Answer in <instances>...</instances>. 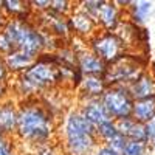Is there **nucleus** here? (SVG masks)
<instances>
[{"label":"nucleus","instance_id":"nucleus-16","mask_svg":"<svg viewBox=\"0 0 155 155\" xmlns=\"http://www.w3.org/2000/svg\"><path fill=\"white\" fill-rule=\"evenodd\" d=\"M30 2H20V0H2V11H5L8 17L12 20H28L31 14Z\"/></svg>","mask_w":155,"mask_h":155},{"label":"nucleus","instance_id":"nucleus-1","mask_svg":"<svg viewBox=\"0 0 155 155\" xmlns=\"http://www.w3.org/2000/svg\"><path fill=\"white\" fill-rule=\"evenodd\" d=\"M53 132L50 113L37 102H27L19 109L17 134L33 143H45Z\"/></svg>","mask_w":155,"mask_h":155},{"label":"nucleus","instance_id":"nucleus-21","mask_svg":"<svg viewBox=\"0 0 155 155\" xmlns=\"http://www.w3.org/2000/svg\"><path fill=\"white\" fill-rule=\"evenodd\" d=\"M127 138L124 137V135H121V134H118V135H115L112 140H109L107 143L104 144V146H107V147H110L112 150H115L116 153H123V150H124V147H126V144H127Z\"/></svg>","mask_w":155,"mask_h":155},{"label":"nucleus","instance_id":"nucleus-19","mask_svg":"<svg viewBox=\"0 0 155 155\" xmlns=\"http://www.w3.org/2000/svg\"><path fill=\"white\" fill-rule=\"evenodd\" d=\"M152 8V2H132V5L129 6V19L135 25H143L149 19Z\"/></svg>","mask_w":155,"mask_h":155},{"label":"nucleus","instance_id":"nucleus-25","mask_svg":"<svg viewBox=\"0 0 155 155\" xmlns=\"http://www.w3.org/2000/svg\"><path fill=\"white\" fill-rule=\"evenodd\" d=\"M0 155H12L11 143L5 138L3 134H0Z\"/></svg>","mask_w":155,"mask_h":155},{"label":"nucleus","instance_id":"nucleus-18","mask_svg":"<svg viewBox=\"0 0 155 155\" xmlns=\"http://www.w3.org/2000/svg\"><path fill=\"white\" fill-rule=\"evenodd\" d=\"M19 123V110H16L11 104L0 106V132L3 135L17 130Z\"/></svg>","mask_w":155,"mask_h":155},{"label":"nucleus","instance_id":"nucleus-7","mask_svg":"<svg viewBox=\"0 0 155 155\" xmlns=\"http://www.w3.org/2000/svg\"><path fill=\"white\" fill-rule=\"evenodd\" d=\"M76 65L84 76H104L107 71V64L93 51H76Z\"/></svg>","mask_w":155,"mask_h":155},{"label":"nucleus","instance_id":"nucleus-33","mask_svg":"<svg viewBox=\"0 0 155 155\" xmlns=\"http://www.w3.org/2000/svg\"><path fill=\"white\" fill-rule=\"evenodd\" d=\"M150 141H152V143H153V146H155V135H153V138H152Z\"/></svg>","mask_w":155,"mask_h":155},{"label":"nucleus","instance_id":"nucleus-17","mask_svg":"<svg viewBox=\"0 0 155 155\" xmlns=\"http://www.w3.org/2000/svg\"><path fill=\"white\" fill-rule=\"evenodd\" d=\"M132 118L143 124H147L150 120H153L155 118V96L135 101Z\"/></svg>","mask_w":155,"mask_h":155},{"label":"nucleus","instance_id":"nucleus-13","mask_svg":"<svg viewBox=\"0 0 155 155\" xmlns=\"http://www.w3.org/2000/svg\"><path fill=\"white\" fill-rule=\"evenodd\" d=\"M70 22H71V28L76 34L79 36H88L92 34L96 27H98V22L88 14V12H85L84 9L78 8L76 11H73V14L70 17Z\"/></svg>","mask_w":155,"mask_h":155},{"label":"nucleus","instance_id":"nucleus-30","mask_svg":"<svg viewBox=\"0 0 155 155\" xmlns=\"http://www.w3.org/2000/svg\"><path fill=\"white\" fill-rule=\"evenodd\" d=\"M0 9H2V8H0ZM6 22H8V20H5V16L2 14V11H0V31L3 30V27L6 25Z\"/></svg>","mask_w":155,"mask_h":155},{"label":"nucleus","instance_id":"nucleus-24","mask_svg":"<svg viewBox=\"0 0 155 155\" xmlns=\"http://www.w3.org/2000/svg\"><path fill=\"white\" fill-rule=\"evenodd\" d=\"M14 50V45L11 44V41L8 39V36L3 33V31H0V54H9L11 51Z\"/></svg>","mask_w":155,"mask_h":155},{"label":"nucleus","instance_id":"nucleus-29","mask_svg":"<svg viewBox=\"0 0 155 155\" xmlns=\"http://www.w3.org/2000/svg\"><path fill=\"white\" fill-rule=\"evenodd\" d=\"M96 155H120V153H116L115 150H112V149L107 147V146H101V147L96 150Z\"/></svg>","mask_w":155,"mask_h":155},{"label":"nucleus","instance_id":"nucleus-9","mask_svg":"<svg viewBox=\"0 0 155 155\" xmlns=\"http://www.w3.org/2000/svg\"><path fill=\"white\" fill-rule=\"evenodd\" d=\"M116 129L121 135H124L129 141H138V143H149V135L146 130V124L138 123L137 120L130 118H123L115 121Z\"/></svg>","mask_w":155,"mask_h":155},{"label":"nucleus","instance_id":"nucleus-28","mask_svg":"<svg viewBox=\"0 0 155 155\" xmlns=\"http://www.w3.org/2000/svg\"><path fill=\"white\" fill-rule=\"evenodd\" d=\"M146 130H147V135H149V141L153 138V135H155V118L153 120H150L147 124H146Z\"/></svg>","mask_w":155,"mask_h":155},{"label":"nucleus","instance_id":"nucleus-32","mask_svg":"<svg viewBox=\"0 0 155 155\" xmlns=\"http://www.w3.org/2000/svg\"><path fill=\"white\" fill-rule=\"evenodd\" d=\"M3 93H5V85H3V84H0V98L3 96Z\"/></svg>","mask_w":155,"mask_h":155},{"label":"nucleus","instance_id":"nucleus-22","mask_svg":"<svg viewBox=\"0 0 155 155\" xmlns=\"http://www.w3.org/2000/svg\"><path fill=\"white\" fill-rule=\"evenodd\" d=\"M146 144L138 143V141H127V144L123 150L121 155H144Z\"/></svg>","mask_w":155,"mask_h":155},{"label":"nucleus","instance_id":"nucleus-15","mask_svg":"<svg viewBox=\"0 0 155 155\" xmlns=\"http://www.w3.org/2000/svg\"><path fill=\"white\" fill-rule=\"evenodd\" d=\"M81 88H82L84 96H87V101L101 99V96L107 90V82L104 79V76H84V79L81 82Z\"/></svg>","mask_w":155,"mask_h":155},{"label":"nucleus","instance_id":"nucleus-5","mask_svg":"<svg viewBox=\"0 0 155 155\" xmlns=\"http://www.w3.org/2000/svg\"><path fill=\"white\" fill-rule=\"evenodd\" d=\"M143 74L140 70V64L137 58H132L129 54H123L115 62L107 65V71L104 74V79L109 85H130L134 81Z\"/></svg>","mask_w":155,"mask_h":155},{"label":"nucleus","instance_id":"nucleus-20","mask_svg":"<svg viewBox=\"0 0 155 155\" xmlns=\"http://www.w3.org/2000/svg\"><path fill=\"white\" fill-rule=\"evenodd\" d=\"M96 134L102 140V143L106 144L109 140H112L115 135H118L120 132H118V129H116V123L115 121H107V123L96 127Z\"/></svg>","mask_w":155,"mask_h":155},{"label":"nucleus","instance_id":"nucleus-2","mask_svg":"<svg viewBox=\"0 0 155 155\" xmlns=\"http://www.w3.org/2000/svg\"><path fill=\"white\" fill-rule=\"evenodd\" d=\"M14 50H22L34 58L42 56L44 50L47 48V34L28 22V20H12L9 19L2 30Z\"/></svg>","mask_w":155,"mask_h":155},{"label":"nucleus","instance_id":"nucleus-27","mask_svg":"<svg viewBox=\"0 0 155 155\" xmlns=\"http://www.w3.org/2000/svg\"><path fill=\"white\" fill-rule=\"evenodd\" d=\"M6 76H8V67L3 61V56H0V84L6 81Z\"/></svg>","mask_w":155,"mask_h":155},{"label":"nucleus","instance_id":"nucleus-3","mask_svg":"<svg viewBox=\"0 0 155 155\" xmlns=\"http://www.w3.org/2000/svg\"><path fill=\"white\" fill-rule=\"evenodd\" d=\"M65 138L67 147L73 155H85L98 141L96 127L88 123L81 112H73L65 123Z\"/></svg>","mask_w":155,"mask_h":155},{"label":"nucleus","instance_id":"nucleus-26","mask_svg":"<svg viewBox=\"0 0 155 155\" xmlns=\"http://www.w3.org/2000/svg\"><path fill=\"white\" fill-rule=\"evenodd\" d=\"M31 8H37L41 12L47 11L51 8V0H33V2H30Z\"/></svg>","mask_w":155,"mask_h":155},{"label":"nucleus","instance_id":"nucleus-12","mask_svg":"<svg viewBox=\"0 0 155 155\" xmlns=\"http://www.w3.org/2000/svg\"><path fill=\"white\" fill-rule=\"evenodd\" d=\"M3 61L8 67V71H22L25 73L30 67L34 65V62L37 61V58L25 53L22 50H12L9 54L3 56Z\"/></svg>","mask_w":155,"mask_h":155},{"label":"nucleus","instance_id":"nucleus-14","mask_svg":"<svg viewBox=\"0 0 155 155\" xmlns=\"http://www.w3.org/2000/svg\"><path fill=\"white\" fill-rule=\"evenodd\" d=\"M127 88L130 92L134 101L150 98V96H155V79L150 74L143 73L137 81H134L130 85H127Z\"/></svg>","mask_w":155,"mask_h":155},{"label":"nucleus","instance_id":"nucleus-8","mask_svg":"<svg viewBox=\"0 0 155 155\" xmlns=\"http://www.w3.org/2000/svg\"><path fill=\"white\" fill-rule=\"evenodd\" d=\"M41 19H42L44 28H45L44 31H48L51 36L65 37L73 31L70 17L58 14V12L51 11V9H47V11L41 12Z\"/></svg>","mask_w":155,"mask_h":155},{"label":"nucleus","instance_id":"nucleus-11","mask_svg":"<svg viewBox=\"0 0 155 155\" xmlns=\"http://www.w3.org/2000/svg\"><path fill=\"white\" fill-rule=\"evenodd\" d=\"M98 25H101L106 31H115L120 25V8L116 6V2H102L98 16Z\"/></svg>","mask_w":155,"mask_h":155},{"label":"nucleus","instance_id":"nucleus-6","mask_svg":"<svg viewBox=\"0 0 155 155\" xmlns=\"http://www.w3.org/2000/svg\"><path fill=\"white\" fill-rule=\"evenodd\" d=\"M90 50L109 65L124 54L126 44L116 33L102 31L90 41Z\"/></svg>","mask_w":155,"mask_h":155},{"label":"nucleus","instance_id":"nucleus-4","mask_svg":"<svg viewBox=\"0 0 155 155\" xmlns=\"http://www.w3.org/2000/svg\"><path fill=\"white\" fill-rule=\"evenodd\" d=\"M101 102L113 121L130 118L135 104L127 85H109L104 95L101 96Z\"/></svg>","mask_w":155,"mask_h":155},{"label":"nucleus","instance_id":"nucleus-31","mask_svg":"<svg viewBox=\"0 0 155 155\" xmlns=\"http://www.w3.org/2000/svg\"><path fill=\"white\" fill-rule=\"evenodd\" d=\"M39 155H54V152L51 150V149H44V150L39 152Z\"/></svg>","mask_w":155,"mask_h":155},{"label":"nucleus","instance_id":"nucleus-10","mask_svg":"<svg viewBox=\"0 0 155 155\" xmlns=\"http://www.w3.org/2000/svg\"><path fill=\"white\" fill-rule=\"evenodd\" d=\"M81 113H82L84 118H85L88 123H92L95 127L104 124V123H107V121H113V120L110 118V115L107 113L104 104L101 102V99H88L85 104L82 106Z\"/></svg>","mask_w":155,"mask_h":155},{"label":"nucleus","instance_id":"nucleus-23","mask_svg":"<svg viewBox=\"0 0 155 155\" xmlns=\"http://www.w3.org/2000/svg\"><path fill=\"white\" fill-rule=\"evenodd\" d=\"M50 9L58 12V14L67 16L71 11V3L67 2V0H51V8Z\"/></svg>","mask_w":155,"mask_h":155}]
</instances>
